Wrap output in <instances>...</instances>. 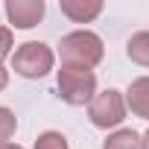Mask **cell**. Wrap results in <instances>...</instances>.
Segmentation results:
<instances>
[{"label": "cell", "instance_id": "1", "mask_svg": "<svg viewBox=\"0 0 149 149\" xmlns=\"http://www.w3.org/2000/svg\"><path fill=\"white\" fill-rule=\"evenodd\" d=\"M56 88L67 105H91L97 97V73L79 64H61V70L56 73Z\"/></svg>", "mask_w": 149, "mask_h": 149}, {"label": "cell", "instance_id": "11", "mask_svg": "<svg viewBox=\"0 0 149 149\" xmlns=\"http://www.w3.org/2000/svg\"><path fill=\"white\" fill-rule=\"evenodd\" d=\"M18 129V117L6 108V105H0V143H6Z\"/></svg>", "mask_w": 149, "mask_h": 149}, {"label": "cell", "instance_id": "10", "mask_svg": "<svg viewBox=\"0 0 149 149\" xmlns=\"http://www.w3.org/2000/svg\"><path fill=\"white\" fill-rule=\"evenodd\" d=\"M35 149H70V143L61 132H44V134H38Z\"/></svg>", "mask_w": 149, "mask_h": 149}, {"label": "cell", "instance_id": "9", "mask_svg": "<svg viewBox=\"0 0 149 149\" xmlns=\"http://www.w3.org/2000/svg\"><path fill=\"white\" fill-rule=\"evenodd\" d=\"M102 149H143V137L132 129H117L114 134L105 137Z\"/></svg>", "mask_w": 149, "mask_h": 149}, {"label": "cell", "instance_id": "2", "mask_svg": "<svg viewBox=\"0 0 149 149\" xmlns=\"http://www.w3.org/2000/svg\"><path fill=\"white\" fill-rule=\"evenodd\" d=\"M61 50V61L64 64H79V67H94L102 61L105 47L102 38L91 29H76V32H67L58 44Z\"/></svg>", "mask_w": 149, "mask_h": 149}, {"label": "cell", "instance_id": "15", "mask_svg": "<svg viewBox=\"0 0 149 149\" xmlns=\"http://www.w3.org/2000/svg\"><path fill=\"white\" fill-rule=\"evenodd\" d=\"M143 149H149V129H146V134H143Z\"/></svg>", "mask_w": 149, "mask_h": 149}, {"label": "cell", "instance_id": "12", "mask_svg": "<svg viewBox=\"0 0 149 149\" xmlns=\"http://www.w3.org/2000/svg\"><path fill=\"white\" fill-rule=\"evenodd\" d=\"M12 47H15V38H12V29H6V26H0V64H3V58L12 53Z\"/></svg>", "mask_w": 149, "mask_h": 149}, {"label": "cell", "instance_id": "14", "mask_svg": "<svg viewBox=\"0 0 149 149\" xmlns=\"http://www.w3.org/2000/svg\"><path fill=\"white\" fill-rule=\"evenodd\" d=\"M0 149H24V146H18V143H0Z\"/></svg>", "mask_w": 149, "mask_h": 149}, {"label": "cell", "instance_id": "6", "mask_svg": "<svg viewBox=\"0 0 149 149\" xmlns=\"http://www.w3.org/2000/svg\"><path fill=\"white\" fill-rule=\"evenodd\" d=\"M58 6H61V15H67L76 24H91L102 12L100 0H58Z\"/></svg>", "mask_w": 149, "mask_h": 149}, {"label": "cell", "instance_id": "3", "mask_svg": "<svg viewBox=\"0 0 149 149\" xmlns=\"http://www.w3.org/2000/svg\"><path fill=\"white\" fill-rule=\"evenodd\" d=\"M53 61H56L53 50L47 44H41V41H26V44H21L12 53V70L18 73V76H24V79L47 76V73L53 70Z\"/></svg>", "mask_w": 149, "mask_h": 149}, {"label": "cell", "instance_id": "5", "mask_svg": "<svg viewBox=\"0 0 149 149\" xmlns=\"http://www.w3.org/2000/svg\"><path fill=\"white\" fill-rule=\"evenodd\" d=\"M6 18L15 29H32L44 18V0H6Z\"/></svg>", "mask_w": 149, "mask_h": 149}, {"label": "cell", "instance_id": "4", "mask_svg": "<svg viewBox=\"0 0 149 149\" xmlns=\"http://www.w3.org/2000/svg\"><path fill=\"white\" fill-rule=\"evenodd\" d=\"M88 117H91V123L97 129H114V126H120L126 120V100H123V94L114 91V88L97 94L94 102L88 105Z\"/></svg>", "mask_w": 149, "mask_h": 149}, {"label": "cell", "instance_id": "7", "mask_svg": "<svg viewBox=\"0 0 149 149\" xmlns=\"http://www.w3.org/2000/svg\"><path fill=\"white\" fill-rule=\"evenodd\" d=\"M126 105L132 108L134 117H143L149 120V76H140L129 85L126 91Z\"/></svg>", "mask_w": 149, "mask_h": 149}, {"label": "cell", "instance_id": "8", "mask_svg": "<svg viewBox=\"0 0 149 149\" xmlns=\"http://www.w3.org/2000/svg\"><path fill=\"white\" fill-rule=\"evenodd\" d=\"M126 56H129L134 64L149 67V29L134 32V35L129 38V44H126Z\"/></svg>", "mask_w": 149, "mask_h": 149}, {"label": "cell", "instance_id": "13", "mask_svg": "<svg viewBox=\"0 0 149 149\" xmlns=\"http://www.w3.org/2000/svg\"><path fill=\"white\" fill-rule=\"evenodd\" d=\"M6 85H9V70H6L3 64H0V91H3Z\"/></svg>", "mask_w": 149, "mask_h": 149}]
</instances>
